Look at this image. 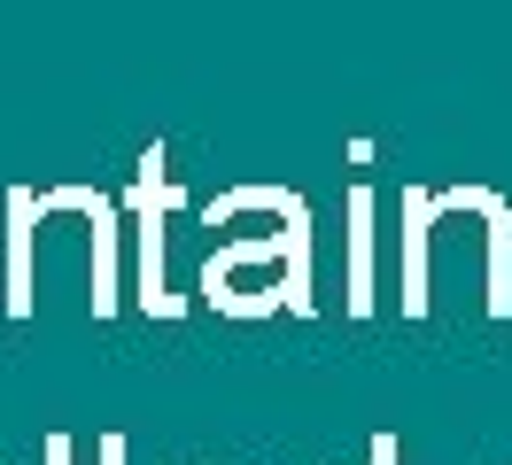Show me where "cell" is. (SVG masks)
<instances>
[{
	"label": "cell",
	"instance_id": "cell-1",
	"mask_svg": "<svg viewBox=\"0 0 512 465\" xmlns=\"http://www.w3.org/2000/svg\"><path fill=\"white\" fill-rule=\"evenodd\" d=\"M210 233H233L202 256V303L225 318H311V202L295 186L249 179L202 202Z\"/></svg>",
	"mask_w": 512,
	"mask_h": 465
},
{
	"label": "cell",
	"instance_id": "cell-2",
	"mask_svg": "<svg viewBox=\"0 0 512 465\" xmlns=\"http://www.w3.org/2000/svg\"><path fill=\"white\" fill-rule=\"evenodd\" d=\"M187 210V194L171 179V148L148 140L132 163V303L148 318H179L187 295H171V217Z\"/></svg>",
	"mask_w": 512,
	"mask_h": 465
},
{
	"label": "cell",
	"instance_id": "cell-3",
	"mask_svg": "<svg viewBox=\"0 0 512 465\" xmlns=\"http://www.w3.org/2000/svg\"><path fill=\"white\" fill-rule=\"evenodd\" d=\"M373 310V186H350V318Z\"/></svg>",
	"mask_w": 512,
	"mask_h": 465
},
{
	"label": "cell",
	"instance_id": "cell-4",
	"mask_svg": "<svg viewBox=\"0 0 512 465\" xmlns=\"http://www.w3.org/2000/svg\"><path fill=\"white\" fill-rule=\"evenodd\" d=\"M101 465H125V434H101Z\"/></svg>",
	"mask_w": 512,
	"mask_h": 465
},
{
	"label": "cell",
	"instance_id": "cell-5",
	"mask_svg": "<svg viewBox=\"0 0 512 465\" xmlns=\"http://www.w3.org/2000/svg\"><path fill=\"white\" fill-rule=\"evenodd\" d=\"M373 465H396V434H381V442H373Z\"/></svg>",
	"mask_w": 512,
	"mask_h": 465
},
{
	"label": "cell",
	"instance_id": "cell-6",
	"mask_svg": "<svg viewBox=\"0 0 512 465\" xmlns=\"http://www.w3.org/2000/svg\"><path fill=\"white\" fill-rule=\"evenodd\" d=\"M47 465H70V442H63V434H55V442H47Z\"/></svg>",
	"mask_w": 512,
	"mask_h": 465
}]
</instances>
